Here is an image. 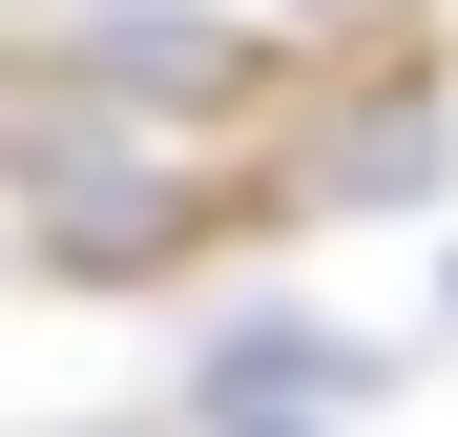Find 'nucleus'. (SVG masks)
<instances>
[{
	"label": "nucleus",
	"instance_id": "1",
	"mask_svg": "<svg viewBox=\"0 0 458 437\" xmlns=\"http://www.w3.org/2000/svg\"><path fill=\"white\" fill-rule=\"evenodd\" d=\"M84 84H125V105L208 125V105H250V42H229V21H188V0H105V21H84Z\"/></svg>",
	"mask_w": 458,
	"mask_h": 437
},
{
	"label": "nucleus",
	"instance_id": "2",
	"mask_svg": "<svg viewBox=\"0 0 458 437\" xmlns=\"http://www.w3.org/2000/svg\"><path fill=\"white\" fill-rule=\"evenodd\" d=\"M21 146H42V208H63V250H84V271H105V250L146 271V250L188 230V188H167V167H125V146H84L63 105H21Z\"/></svg>",
	"mask_w": 458,
	"mask_h": 437
},
{
	"label": "nucleus",
	"instance_id": "3",
	"mask_svg": "<svg viewBox=\"0 0 458 437\" xmlns=\"http://www.w3.org/2000/svg\"><path fill=\"white\" fill-rule=\"evenodd\" d=\"M208 396H229V416H250V396H354V354H334V333H229Z\"/></svg>",
	"mask_w": 458,
	"mask_h": 437
},
{
	"label": "nucleus",
	"instance_id": "4",
	"mask_svg": "<svg viewBox=\"0 0 458 437\" xmlns=\"http://www.w3.org/2000/svg\"><path fill=\"white\" fill-rule=\"evenodd\" d=\"M417 167H437V105H396V84H375L354 146H313V188H334V208H354V188H417Z\"/></svg>",
	"mask_w": 458,
	"mask_h": 437
}]
</instances>
